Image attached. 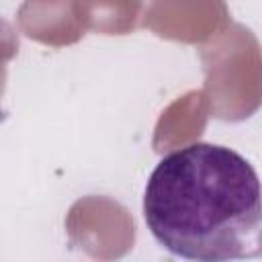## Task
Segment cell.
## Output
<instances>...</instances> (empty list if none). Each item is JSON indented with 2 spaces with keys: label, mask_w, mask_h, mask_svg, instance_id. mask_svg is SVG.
Here are the masks:
<instances>
[{
  "label": "cell",
  "mask_w": 262,
  "mask_h": 262,
  "mask_svg": "<svg viewBox=\"0 0 262 262\" xmlns=\"http://www.w3.org/2000/svg\"><path fill=\"white\" fill-rule=\"evenodd\" d=\"M143 217L156 242L186 260L227 262L262 254L258 174L225 145L199 141L164 156L147 180Z\"/></svg>",
  "instance_id": "obj_1"
}]
</instances>
